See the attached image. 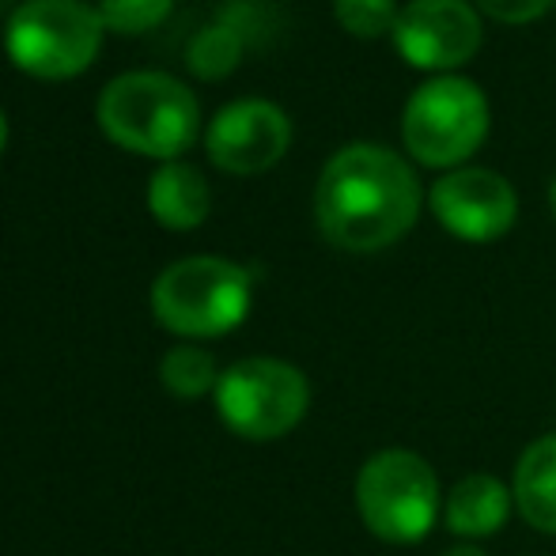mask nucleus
<instances>
[{
    "instance_id": "obj_1",
    "label": "nucleus",
    "mask_w": 556,
    "mask_h": 556,
    "mask_svg": "<svg viewBox=\"0 0 556 556\" xmlns=\"http://www.w3.org/2000/svg\"><path fill=\"white\" fill-rule=\"evenodd\" d=\"M420 182L397 152L349 144L318 175L315 216L323 235L349 254H375L409 235L420 216Z\"/></svg>"
},
{
    "instance_id": "obj_2",
    "label": "nucleus",
    "mask_w": 556,
    "mask_h": 556,
    "mask_svg": "<svg viewBox=\"0 0 556 556\" xmlns=\"http://www.w3.org/2000/svg\"><path fill=\"white\" fill-rule=\"evenodd\" d=\"M106 140L148 160H178L201 132L198 96L182 80L152 68L114 76L96 106Z\"/></svg>"
},
{
    "instance_id": "obj_3",
    "label": "nucleus",
    "mask_w": 556,
    "mask_h": 556,
    "mask_svg": "<svg viewBox=\"0 0 556 556\" xmlns=\"http://www.w3.org/2000/svg\"><path fill=\"white\" fill-rule=\"evenodd\" d=\"M250 273L213 254L182 257L167 265L152 285V311L160 326L190 341L231 333L250 315Z\"/></svg>"
},
{
    "instance_id": "obj_4",
    "label": "nucleus",
    "mask_w": 556,
    "mask_h": 556,
    "mask_svg": "<svg viewBox=\"0 0 556 556\" xmlns=\"http://www.w3.org/2000/svg\"><path fill=\"white\" fill-rule=\"evenodd\" d=\"M106 23L88 0H23L4 27V50L20 73L73 80L103 50Z\"/></svg>"
},
{
    "instance_id": "obj_5",
    "label": "nucleus",
    "mask_w": 556,
    "mask_h": 556,
    "mask_svg": "<svg viewBox=\"0 0 556 556\" xmlns=\"http://www.w3.org/2000/svg\"><path fill=\"white\" fill-rule=\"evenodd\" d=\"M364 527L390 545H413L432 534L440 515V477L417 451L390 446L364 462L356 477Z\"/></svg>"
},
{
    "instance_id": "obj_6",
    "label": "nucleus",
    "mask_w": 556,
    "mask_h": 556,
    "mask_svg": "<svg viewBox=\"0 0 556 556\" xmlns=\"http://www.w3.org/2000/svg\"><path fill=\"white\" fill-rule=\"evenodd\" d=\"M216 409L235 435L269 443L295 432L311 409V382L288 359L250 356L220 371L216 382Z\"/></svg>"
},
{
    "instance_id": "obj_7",
    "label": "nucleus",
    "mask_w": 556,
    "mask_h": 556,
    "mask_svg": "<svg viewBox=\"0 0 556 556\" xmlns=\"http://www.w3.org/2000/svg\"><path fill=\"white\" fill-rule=\"evenodd\" d=\"M402 137L425 167H462L489 137V99L466 76H435L405 103Z\"/></svg>"
},
{
    "instance_id": "obj_8",
    "label": "nucleus",
    "mask_w": 556,
    "mask_h": 556,
    "mask_svg": "<svg viewBox=\"0 0 556 556\" xmlns=\"http://www.w3.org/2000/svg\"><path fill=\"white\" fill-rule=\"evenodd\" d=\"M394 46L413 68L446 73L481 50V15L469 0H409L394 23Z\"/></svg>"
},
{
    "instance_id": "obj_9",
    "label": "nucleus",
    "mask_w": 556,
    "mask_h": 556,
    "mask_svg": "<svg viewBox=\"0 0 556 556\" xmlns=\"http://www.w3.org/2000/svg\"><path fill=\"white\" fill-rule=\"evenodd\" d=\"M292 144V122L269 99H235L208 122V160L227 175H262L285 160Z\"/></svg>"
},
{
    "instance_id": "obj_10",
    "label": "nucleus",
    "mask_w": 556,
    "mask_h": 556,
    "mask_svg": "<svg viewBox=\"0 0 556 556\" xmlns=\"http://www.w3.org/2000/svg\"><path fill=\"white\" fill-rule=\"evenodd\" d=\"M432 213L454 239L496 242L515 227L519 198L496 170L454 167L432 186Z\"/></svg>"
},
{
    "instance_id": "obj_11",
    "label": "nucleus",
    "mask_w": 556,
    "mask_h": 556,
    "mask_svg": "<svg viewBox=\"0 0 556 556\" xmlns=\"http://www.w3.org/2000/svg\"><path fill=\"white\" fill-rule=\"evenodd\" d=\"M148 208L167 231H193L213 208V190L193 163L170 160L148 178Z\"/></svg>"
},
{
    "instance_id": "obj_12",
    "label": "nucleus",
    "mask_w": 556,
    "mask_h": 556,
    "mask_svg": "<svg viewBox=\"0 0 556 556\" xmlns=\"http://www.w3.org/2000/svg\"><path fill=\"white\" fill-rule=\"evenodd\" d=\"M515 496L489 473H469L446 492V530L458 538H489L511 519Z\"/></svg>"
},
{
    "instance_id": "obj_13",
    "label": "nucleus",
    "mask_w": 556,
    "mask_h": 556,
    "mask_svg": "<svg viewBox=\"0 0 556 556\" xmlns=\"http://www.w3.org/2000/svg\"><path fill=\"white\" fill-rule=\"evenodd\" d=\"M511 496L519 515L542 534H556V432L522 451L515 466Z\"/></svg>"
},
{
    "instance_id": "obj_14",
    "label": "nucleus",
    "mask_w": 556,
    "mask_h": 556,
    "mask_svg": "<svg viewBox=\"0 0 556 556\" xmlns=\"http://www.w3.org/2000/svg\"><path fill=\"white\" fill-rule=\"evenodd\" d=\"M160 382L167 394L182 397V402H198L208 390L216 394L220 367H216L213 352L201 344H175L160 364Z\"/></svg>"
},
{
    "instance_id": "obj_15",
    "label": "nucleus",
    "mask_w": 556,
    "mask_h": 556,
    "mask_svg": "<svg viewBox=\"0 0 556 556\" xmlns=\"http://www.w3.org/2000/svg\"><path fill=\"white\" fill-rule=\"evenodd\" d=\"M186 61H190L193 76H201V80H224V76L235 73V65L242 61L239 30L227 27V23H213V27L198 30Z\"/></svg>"
},
{
    "instance_id": "obj_16",
    "label": "nucleus",
    "mask_w": 556,
    "mask_h": 556,
    "mask_svg": "<svg viewBox=\"0 0 556 556\" xmlns=\"http://www.w3.org/2000/svg\"><path fill=\"white\" fill-rule=\"evenodd\" d=\"M96 8L114 35H144L167 20L175 0H99Z\"/></svg>"
},
{
    "instance_id": "obj_17",
    "label": "nucleus",
    "mask_w": 556,
    "mask_h": 556,
    "mask_svg": "<svg viewBox=\"0 0 556 556\" xmlns=\"http://www.w3.org/2000/svg\"><path fill=\"white\" fill-rule=\"evenodd\" d=\"M333 15L349 35L356 38H379L394 35L397 23V0H333Z\"/></svg>"
},
{
    "instance_id": "obj_18",
    "label": "nucleus",
    "mask_w": 556,
    "mask_h": 556,
    "mask_svg": "<svg viewBox=\"0 0 556 556\" xmlns=\"http://www.w3.org/2000/svg\"><path fill=\"white\" fill-rule=\"evenodd\" d=\"M477 8H481L484 15H492V20L500 23H534L542 20L545 12L553 8V0H473Z\"/></svg>"
},
{
    "instance_id": "obj_19",
    "label": "nucleus",
    "mask_w": 556,
    "mask_h": 556,
    "mask_svg": "<svg viewBox=\"0 0 556 556\" xmlns=\"http://www.w3.org/2000/svg\"><path fill=\"white\" fill-rule=\"evenodd\" d=\"M443 556H484L477 545H454V549H446Z\"/></svg>"
},
{
    "instance_id": "obj_20",
    "label": "nucleus",
    "mask_w": 556,
    "mask_h": 556,
    "mask_svg": "<svg viewBox=\"0 0 556 556\" xmlns=\"http://www.w3.org/2000/svg\"><path fill=\"white\" fill-rule=\"evenodd\" d=\"M8 144V122H4V111H0V152H4Z\"/></svg>"
},
{
    "instance_id": "obj_21",
    "label": "nucleus",
    "mask_w": 556,
    "mask_h": 556,
    "mask_svg": "<svg viewBox=\"0 0 556 556\" xmlns=\"http://www.w3.org/2000/svg\"><path fill=\"white\" fill-rule=\"evenodd\" d=\"M549 208H553V216H556V178H553V186H549Z\"/></svg>"
}]
</instances>
